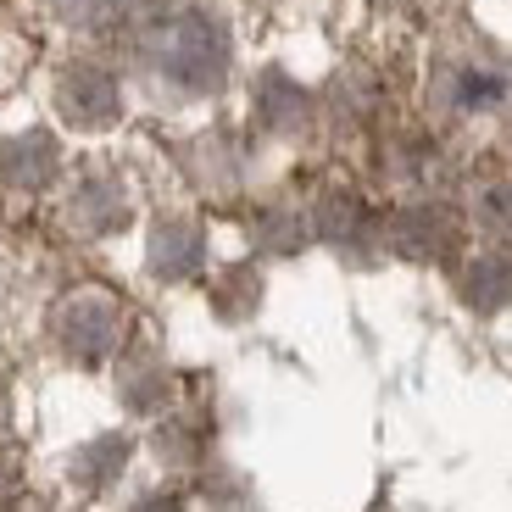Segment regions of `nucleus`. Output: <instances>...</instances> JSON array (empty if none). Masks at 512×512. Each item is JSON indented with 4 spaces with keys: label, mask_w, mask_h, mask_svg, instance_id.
I'll return each mask as SVG.
<instances>
[{
    "label": "nucleus",
    "mask_w": 512,
    "mask_h": 512,
    "mask_svg": "<svg viewBox=\"0 0 512 512\" xmlns=\"http://www.w3.org/2000/svg\"><path fill=\"white\" fill-rule=\"evenodd\" d=\"M156 62L162 73L179 84V90H212L223 78V62H229V45H223L218 23H206V17H179V23H167V34L156 39Z\"/></svg>",
    "instance_id": "obj_1"
},
{
    "label": "nucleus",
    "mask_w": 512,
    "mask_h": 512,
    "mask_svg": "<svg viewBox=\"0 0 512 512\" xmlns=\"http://www.w3.org/2000/svg\"><path fill=\"white\" fill-rule=\"evenodd\" d=\"M62 346L78 362H101L117 346V307L101 295H78L73 307L62 312Z\"/></svg>",
    "instance_id": "obj_2"
},
{
    "label": "nucleus",
    "mask_w": 512,
    "mask_h": 512,
    "mask_svg": "<svg viewBox=\"0 0 512 512\" xmlns=\"http://www.w3.org/2000/svg\"><path fill=\"white\" fill-rule=\"evenodd\" d=\"M462 295H468L479 312L507 307L512 301V262H501V256H479V262H468V273H462Z\"/></svg>",
    "instance_id": "obj_3"
},
{
    "label": "nucleus",
    "mask_w": 512,
    "mask_h": 512,
    "mask_svg": "<svg viewBox=\"0 0 512 512\" xmlns=\"http://www.w3.org/2000/svg\"><path fill=\"white\" fill-rule=\"evenodd\" d=\"M123 462H128V440H123V435H101L95 446H84V451H78L73 479H78L84 490H106V485H117V474H123Z\"/></svg>",
    "instance_id": "obj_4"
},
{
    "label": "nucleus",
    "mask_w": 512,
    "mask_h": 512,
    "mask_svg": "<svg viewBox=\"0 0 512 512\" xmlns=\"http://www.w3.org/2000/svg\"><path fill=\"white\" fill-rule=\"evenodd\" d=\"M62 101H67V117H78V123H106L117 112V90L106 73H73Z\"/></svg>",
    "instance_id": "obj_5"
},
{
    "label": "nucleus",
    "mask_w": 512,
    "mask_h": 512,
    "mask_svg": "<svg viewBox=\"0 0 512 512\" xmlns=\"http://www.w3.org/2000/svg\"><path fill=\"white\" fill-rule=\"evenodd\" d=\"M51 167H56V151L51 140H17L0 151V173L12 184H45L51 179Z\"/></svg>",
    "instance_id": "obj_6"
},
{
    "label": "nucleus",
    "mask_w": 512,
    "mask_h": 512,
    "mask_svg": "<svg viewBox=\"0 0 512 512\" xmlns=\"http://www.w3.org/2000/svg\"><path fill=\"white\" fill-rule=\"evenodd\" d=\"M151 262L167 273V279H179V273H195L201 262V234L195 229H162L151 245Z\"/></svg>",
    "instance_id": "obj_7"
},
{
    "label": "nucleus",
    "mask_w": 512,
    "mask_h": 512,
    "mask_svg": "<svg viewBox=\"0 0 512 512\" xmlns=\"http://www.w3.org/2000/svg\"><path fill=\"white\" fill-rule=\"evenodd\" d=\"M501 95H507V84H501L496 73H479V67H468V73L457 78V106H462V112H490Z\"/></svg>",
    "instance_id": "obj_8"
},
{
    "label": "nucleus",
    "mask_w": 512,
    "mask_h": 512,
    "mask_svg": "<svg viewBox=\"0 0 512 512\" xmlns=\"http://www.w3.org/2000/svg\"><path fill=\"white\" fill-rule=\"evenodd\" d=\"M485 212H490L496 229H512V190H507V184H496V190L485 195Z\"/></svg>",
    "instance_id": "obj_9"
},
{
    "label": "nucleus",
    "mask_w": 512,
    "mask_h": 512,
    "mask_svg": "<svg viewBox=\"0 0 512 512\" xmlns=\"http://www.w3.org/2000/svg\"><path fill=\"white\" fill-rule=\"evenodd\" d=\"M128 512H184V496L179 490H151V496H140Z\"/></svg>",
    "instance_id": "obj_10"
}]
</instances>
